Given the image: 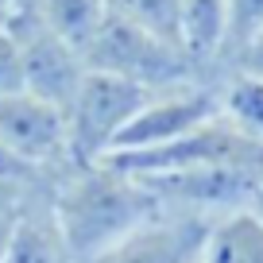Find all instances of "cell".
<instances>
[{
	"label": "cell",
	"mask_w": 263,
	"mask_h": 263,
	"mask_svg": "<svg viewBox=\"0 0 263 263\" xmlns=\"http://www.w3.org/2000/svg\"><path fill=\"white\" fill-rule=\"evenodd\" d=\"M27 197V194H24ZM24 197H16V201H4L0 205V263H4V240H8V229H12V217H16V209H20V201Z\"/></svg>",
	"instance_id": "ffe728a7"
},
{
	"label": "cell",
	"mask_w": 263,
	"mask_h": 263,
	"mask_svg": "<svg viewBox=\"0 0 263 263\" xmlns=\"http://www.w3.org/2000/svg\"><path fill=\"white\" fill-rule=\"evenodd\" d=\"M213 116H221V108H217V82H186L178 89L151 93L147 105L120 132L112 155L151 151V147H163V143H174L186 132L209 124Z\"/></svg>",
	"instance_id": "ba28073f"
},
{
	"label": "cell",
	"mask_w": 263,
	"mask_h": 263,
	"mask_svg": "<svg viewBox=\"0 0 263 263\" xmlns=\"http://www.w3.org/2000/svg\"><path fill=\"white\" fill-rule=\"evenodd\" d=\"M182 50L205 82L229 70V0H178Z\"/></svg>",
	"instance_id": "8fae6325"
},
{
	"label": "cell",
	"mask_w": 263,
	"mask_h": 263,
	"mask_svg": "<svg viewBox=\"0 0 263 263\" xmlns=\"http://www.w3.org/2000/svg\"><path fill=\"white\" fill-rule=\"evenodd\" d=\"M108 163L128 174H182V171H201V166H255L263 171V147L236 132L224 116H213L209 124L186 132L182 140L163 143L151 151H128V155H108Z\"/></svg>",
	"instance_id": "277c9868"
},
{
	"label": "cell",
	"mask_w": 263,
	"mask_h": 263,
	"mask_svg": "<svg viewBox=\"0 0 263 263\" xmlns=\"http://www.w3.org/2000/svg\"><path fill=\"white\" fill-rule=\"evenodd\" d=\"M255 209H259V213H263V205H255Z\"/></svg>",
	"instance_id": "cb8c5ba5"
},
{
	"label": "cell",
	"mask_w": 263,
	"mask_h": 263,
	"mask_svg": "<svg viewBox=\"0 0 263 263\" xmlns=\"http://www.w3.org/2000/svg\"><path fill=\"white\" fill-rule=\"evenodd\" d=\"M50 205L78 263L101 255L132 229L163 213V201L136 174L112 166L108 159L58 174V182L50 186Z\"/></svg>",
	"instance_id": "6da1fadb"
},
{
	"label": "cell",
	"mask_w": 263,
	"mask_h": 263,
	"mask_svg": "<svg viewBox=\"0 0 263 263\" xmlns=\"http://www.w3.org/2000/svg\"><path fill=\"white\" fill-rule=\"evenodd\" d=\"M4 31L12 35L20 62H24V89L43 97L47 105L62 108L66 116L70 101L78 97L85 74H89L85 54L78 47H70L62 35H54L50 27H43L39 20L24 16V12H8Z\"/></svg>",
	"instance_id": "8992f818"
},
{
	"label": "cell",
	"mask_w": 263,
	"mask_h": 263,
	"mask_svg": "<svg viewBox=\"0 0 263 263\" xmlns=\"http://www.w3.org/2000/svg\"><path fill=\"white\" fill-rule=\"evenodd\" d=\"M0 147L39 178L58 182V174L70 171L62 108L47 105L27 89L0 97Z\"/></svg>",
	"instance_id": "52a82bcc"
},
{
	"label": "cell",
	"mask_w": 263,
	"mask_h": 263,
	"mask_svg": "<svg viewBox=\"0 0 263 263\" xmlns=\"http://www.w3.org/2000/svg\"><path fill=\"white\" fill-rule=\"evenodd\" d=\"M209 229L213 221L205 217L174 213L163 205V213H155L151 221H143L140 229H132L128 236H120L112 248L85 263H201Z\"/></svg>",
	"instance_id": "9c48e42d"
},
{
	"label": "cell",
	"mask_w": 263,
	"mask_h": 263,
	"mask_svg": "<svg viewBox=\"0 0 263 263\" xmlns=\"http://www.w3.org/2000/svg\"><path fill=\"white\" fill-rule=\"evenodd\" d=\"M105 8L112 16L136 24L140 31L155 35V39L171 43L182 50V24H178V0H105ZM186 54V50H182Z\"/></svg>",
	"instance_id": "9a60e30c"
},
{
	"label": "cell",
	"mask_w": 263,
	"mask_h": 263,
	"mask_svg": "<svg viewBox=\"0 0 263 263\" xmlns=\"http://www.w3.org/2000/svg\"><path fill=\"white\" fill-rule=\"evenodd\" d=\"M4 263H78L50 205V186L31 190L20 201L8 240H4Z\"/></svg>",
	"instance_id": "30bf717a"
},
{
	"label": "cell",
	"mask_w": 263,
	"mask_h": 263,
	"mask_svg": "<svg viewBox=\"0 0 263 263\" xmlns=\"http://www.w3.org/2000/svg\"><path fill=\"white\" fill-rule=\"evenodd\" d=\"M24 93V62L8 31H0V97Z\"/></svg>",
	"instance_id": "e0dca14e"
},
{
	"label": "cell",
	"mask_w": 263,
	"mask_h": 263,
	"mask_svg": "<svg viewBox=\"0 0 263 263\" xmlns=\"http://www.w3.org/2000/svg\"><path fill=\"white\" fill-rule=\"evenodd\" d=\"M217 108L236 132L263 147V78L229 66L224 74H217Z\"/></svg>",
	"instance_id": "4fadbf2b"
},
{
	"label": "cell",
	"mask_w": 263,
	"mask_h": 263,
	"mask_svg": "<svg viewBox=\"0 0 263 263\" xmlns=\"http://www.w3.org/2000/svg\"><path fill=\"white\" fill-rule=\"evenodd\" d=\"M4 20H8V12H4V8H0V31H4Z\"/></svg>",
	"instance_id": "44dd1931"
},
{
	"label": "cell",
	"mask_w": 263,
	"mask_h": 263,
	"mask_svg": "<svg viewBox=\"0 0 263 263\" xmlns=\"http://www.w3.org/2000/svg\"><path fill=\"white\" fill-rule=\"evenodd\" d=\"M0 178H4V182H16V186H24V190H43V186H54L50 178H39V174H31L27 166H20V163H16V159H12L4 147H0Z\"/></svg>",
	"instance_id": "ac0fdd59"
},
{
	"label": "cell",
	"mask_w": 263,
	"mask_h": 263,
	"mask_svg": "<svg viewBox=\"0 0 263 263\" xmlns=\"http://www.w3.org/2000/svg\"><path fill=\"white\" fill-rule=\"evenodd\" d=\"M8 12H24V16L39 20L54 35H62L70 47L85 50L93 31L105 20V0H12Z\"/></svg>",
	"instance_id": "7c38bea8"
},
{
	"label": "cell",
	"mask_w": 263,
	"mask_h": 263,
	"mask_svg": "<svg viewBox=\"0 0 263 263\" xmlns=\"http://www.w3.org/2000/svg\"><path fill=\"white\" fill-rule=\"evenodd\" d=\"M232 66H240V70H248V74H255V78H263V31L255 35L252 43H248L244 50H240L236 58H232Z\"/></svg>",
	"instance_id": "d6986e66"
},
{
	"label": "cell",
	"mask_w": 263,
	"mask_h": 263,
	"mask_svg": "<svg viewBox=\"0 0 263 263\" xmlns=\"http://www.w3.org/2000/svg\"><path fill=\"white\" fill-rule=\"evenodd\" d=\"M8 4H12V0H0V8H4V12H8Z\"/></svg>",
	"instance_id": "7402d4cb"
},
{
	"label": "cell",
	"mask_w": 263,
	"mask_h": 263,
	"mask_svg": "<svg viewBox=\"0 0 263 263\" xmlns=\"http://www.w3.org/2000/svg\"><path fill=\"white\" fill-rule=\"evenodd\" d=\"M201 263H263V213L240 209L213 221Z\"/></svg>",
	"instance_id": "5bb4252c"
},
{
	"label": "cell",
	"mask_w": 263,
	"mask_h": 263,
	"mask_svg": "<svg viewBox=\"0 0 263 263\" xmlns=\"http://www.w3.org/2000/svg\"><path fill=\"white\" fill-rule=\"evenodd\" d=\"M263 31V0H229V66Z\"/></svg>",
	"instance_id": "2e32d148"
},
{
	"label": "cell",
	"mask_w": 263,
	"mask_h": 263,
	"mask_svg": "<svg viewBox=\"0 0 263 263\" xmlns=\"http://www.w3.org/2000/svg\"><path fill=\"white\" fill-rule=\"evenodd\" d=\"M259 205H263V186H259Z\"/></svg>",
	"instance_id": "603a6c76"
},
{
	"label": "cell",
	"mask_w": 263,
	"mask_h": 263,
	"mask_svg": "<svg viewBox=\"0 0 263 263\" xmlns=\"http://www.w3.org/2000/svg\"><path fill=\"white\" fill-rule=\"evenodd\" d=\"M151 93L132 82H120L112 74L89 70L78 89V97L66 108V151L70 166H89L112 155L120 132L132 124V116L147 105Z\"/></svg>",
	"instance_id": "3957f363"
},
{
	"label": "cell",
	"mask_w": 263,
	"mask_h": 263,
	"mask_svg": "<svg viewBox=\"0 0 263 263\" xmlns=\"http://www.w3.org/2000/svg\"><path fill=\"white\" fill-rule=\"evenodd\" d=\"M82 54H85V66H89V70L112 74V78L140 85V89H147V93L178 89V85H186V82H205L178 47L140 31L136 24L112 16V12H105L101 27L93 31V39L85 43Z\"/></svg>",
	"instance_id": "7a4b0ae2"
},
{
	"label": "cell",
	"mask_w": 263,
	"mask_h": 263,
	"mask_svg": "<svg viewBox=\"0 0 263 263\" xmlns=\"http://www.w3.org/2000/svg\"><path fill=\"white\" fill-rule=\"evenodd\" d=\"M140 182L174 213L221 221L229 213L259 205L263 171H255V166H201V171H182V174H151Z\"/></svg>",
	"instance_id": "5b68a950"
}]
</instances>
